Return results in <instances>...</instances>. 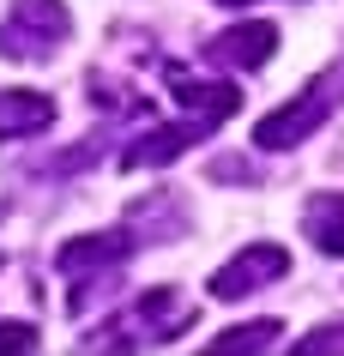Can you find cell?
Segmentation results:
<instances>
[{"label":"cell","instance_id":"4fadbf2b","mask_svg":"<svg viewBox=\"0 0 344 356\" xmlns=\"http://www.w3.org/2000/svg\"><path fill=\"white\" fill-rule=\"evenodd\" d=\"M296 350H302V356H326V350H344V320H338V326H320V332H308V338H296Z\"/></svg>","mask_w":344,"mask_h":356},{"label":"cell","instance_id":"8992f818","mask_svg":"<svg viewBox=\"0 0 344 356\" xmlns=\"http://www.w3.org/2000/svg\"><path fill=\"white\" fill-rule=\"evenodd\" d=\"M272 49H278V24L254 19V24H236V31H224V37L206 42V60H218V67H266Z\"/></svg>","mask_w":344,"mask_h":356},{"label":"cell","instance_id":"2e32d148","mask_svg":"<svg viewBox=\"0 0 344 356\" xmlns=\"http://www.w3.org/2000/svg\"><path fill=\"white\" fill-rule=\"evenodd\" d=\"M0 218H6V206H0Z\"/></svg>","mask_w":344,"mask_h":356},{"label":"cell","instance_id":"30bf717a","mask_svg":"<svg viewBox=\"0 0 344 356\" xmlns=\"http://www.w3.org/2000/svg\"><path fill=\"white\" fill-rule=\"evenodd\" d=\"M302 229L320 254H344V193H314L302 211Z\"/></svg>","mask_w":344,"mask_h":356},{"label":"cell","instance_id":"3957f363","mask_svg":"<svg viewBox=\"0 0 344 356\" xmlns=\"http://www.w3.org/2000/svg\"><path fill=\"white\" fill-rule=\"evenodd\" d=\"M73 19L60 0H13L0 19V55L6 60H49L67 42Z\"/></svg>","mask_w":344,"mask_h":356},{"label":"cell","instance_id":"5bb4252c","mask_svg":"<svg viewBox=\"0 0 344 356\" xmlns=\"http://www.w3.org/2000/svg\"><path fill=\"white\" fill-rule=\"evenodd\" d=\"M31 344H37V326L31 320H6L0 326V350H31Z\"/></svg>","mask_w":344,"mask_h":356},{"label":"cell","instance_id":"ba28073f","mask_svg":"<svg viewBox=\"0 0 344 356\" xmlns=\"http://www.w3.org/2000/svg\"><path fill=\"white\" fill-rule=\"evenodd\" d=\"M55 121V97L42 91H0V139H31Z\"/></svg>","mask_w":344,"mask_h":356},{"label":"cell","instance_id":"5b68a950","mask_svg":"<svg viewBox=\"0 0 344 356\" xmlns=\"http://www.w3.org/2000/svg\"><path fill=\"white\" fill-rule=\"evenodd\" d=\"M284 272H290V254H284V248L254 242V248H242L229 266H218V272H211V296H218V302H242V296H254L260 284L284 278Z\"/></svg>","mask_w":344,"mask_h":356},{"label":"cell","instance_id":"9a60e30c","mask_svg":"<svg viewBox=\"0 0 344 356\" xmlns=\"http://www.w3.org/2000/svg\"><path fill=\"white\" fill-rule=\"evenodd\" d=\"M218 6H242V0H218Z\"/></svg>","mask_w":344,"mask_h":356},{"label":"cell","instance_id":"277c9868","mask_svg":"<svg viewBox=\"0 0 344 356\" xmlns=\"http://www.w3.org/2000/svg\"><path fill=\"white\" fill-rule=\"evenodd\" d=\"M338 73H326V79H314L296 103H284V109H272L260 127H254V145H266V151H290V145H302L308 133L320 127L326 115H332V103H338Z\"/></svg>","mask_w":344,"mask_h":356},{"label":"cell","instance_id":"8fae6325","mask_svg":"<svg viewBox=\"0 0 344 356\" xmlns=\"http://www.w3.org/2000/svg\"><path fill=\"white\" fill-rule=\"evenodd\" d=\"M133 224L151 229V242H157V236H163V242H175V236L188 229V211L175 206L170 193H157V211H151V206H133Z\"/></svg>","mask_w":344,"mask_h":356},{"label":"cell","instance_id":"9c48e42d","mask_svg":"<svg viewBox=\"0 0 344 356\" xmlns=\"http://www.w3.org/2000/svg\"><path fill=\"white\" fill-rule=\"evenodd\" d=\"M170 91L181 97V109L199 115L206 127H218L224 115H236V85H199V79H188V73H170Z\"/></svg>","mask_w":344,"mask_h":356},{"label":"cell","instance_id":"7c38bea8","mask_svg":"<svg viewBox=\"0 0 344 356\" xmlns=\"http://www.w3.org/2000/svg\"><path fill=\"white\" fill-rule=\"evenodd\" d=\"M272 338H278V320H254V326H229L224 338H211V356H224V350H266Z\"/></svg>","mask_w":344,"mask_h":356},{"label":"cell","instance_id":"7a4b0ae2","mask_svg":"<svg viewBox=\"0 0 344 356\" xmlns=\"http://www.w3.org/2000/svg\"><path fill=\"white\" fill-rule=\"evenodd\" d=\"M133 229H109V236H79V242H67L55 254V272L67 284H73V296H67V308H73V314H85V308H91V296L97 290H103V278H109L115 266L127 260V254H133Z\"/></svg>","mask_w":344,"mask_h":356},{"label":"cell","instance_id":"52a82bcc","mask_svg":"<svg viewBox=\"0 0 344 356\" xmlns=\"http://www.w3.org/2000/svg\"><path fill=\"white\" fill-rule=\"evenodd\" d=\"M206 133H211V127L199 121V115H188L181 127H151V133H139V139H133V151H127L121 163H127V169H157V163H175V157H181L188 145H199Z\"/></svg>","mask_w":344,"mask_h":356},{"label":"cell","instance_id":"6da1fadb","mask_svg":"<svg viewBox=\"0 0 344 356\" xmlns=\"http://www.w3.org/2000/svg\"><path fill=\"white\" fill-rule=\"evenodd\" d=\"M188 326H193V302L188 296H175V290H145L127 314L103 320L91 344H103V350H145V344L181 338Z\"/></svg>","mask_w":344,"mask_h":356}]
</instances>
